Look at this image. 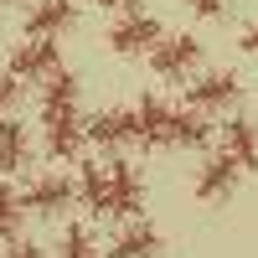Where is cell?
I'll list each match as a JSON object with an SVG mask.
<instances>
[{
    "label": "cell",
    "instance_id": "6da1fadb",
    "mask_svg": "<svg viewBox=\"0 0 258 258\" xmlns=\"http://www.w3.org/2000/svg\"><path fill=\"white\" fill-rule=\"evenodd\" d=\"M21 197H26L31 217L57 222V217H68L73 202H78V176H62V170H31L26 186H21Z\"/></svg>",
    "mask_w": 258,
    "mask_h": 258
},
{
    "label": "cell",
    "instance_id": "7a4b0ae2",
    "mask_svg": "<svg viewBox=\"0 0 258 258\" xmlns=\"http://www.w3.org/2000/svg\"><path fill=\"white\" fill-rule=\"evenodd\" d=\"M202 41L191 36V31H176V36H160L155 47H150V68H155V78H165V83H186V78H197V68H202Z\"/></svg>",
    "mask_w": 258,
    "mask_h": 258
},
{
    "label": "cell",
    "instance_id": "3957f363",
    "mask_svg": "<svg viewBox=\"0 0 258 258\" xmlns=\"http://www.w3.org/2000/svg\"><path fill=\"white\" fill-rule=\"evenodd\" d=\"M41 145L57 165H73L88 145V119L83 109H57V114H41Z\"/></svg>",
    "mask_w": 258,
    "mask_h": 258
},
{
    "label": "cell",
    "instance_id": "277c9868",
    "mask_svg": "<svg viewBox=\"0 0 258 258\" xmlns=\"http://www.w3.org/2000/svg\"><path fill=\"white\" fill-rule=\"evenodd\" d=\"M238 181H243V170H238V160L227 155V150H202V165H197V181H191V191H197V202H207V207H222V202H232L238 197Z\"/></svg>",
    "mask_w": 258,
    "mask_h": 258
},
{
    "label": "cell",
    "instance_id": "5b68a950",
    "mask_svg": "<svg viewBox=\"0 0 258 258\" xmlns=\"http://www.w3.org/2000/svg\"><path fill=\"white\" fill-rule=\"evenodd\" d=\"M165 36V26L150 11H119L114 26H109V52L119 57H150V47Z\"/></svg>",
    "mask_w": 258,
    "mask_h": 258
},
{
    "label": "cell",
    "instance_id": "8992f818",
    "mask_svg": "<svg viewBox=\"0 0 258 258\" xmlns=\"http://www.w3.org/2000/svg\"><path fill=\"white\" fill-rule=\"evenodd\" d=\"M145 212V176L124 155L109 160V207H103V222H129Z\"/></svg>",
    "mask_w": 258,
    "mask_h": 258
},
{
    "label": "cell",
    "instance_id": "52a82bcc",
    "mask_svg": "<svg viewBox=\"0 0 258 258\" xmlns=\"http://www.w3.org/2000/svg\"><path fill=\"white\" fill-rule=\"evenodd\" d=\"M88 145L103 155H124L129 145H140V114L135 109H98L88 114Z\"/></svg>",
    "mask_w": 258,
    "mask_h": 258
},
{
    "label": "cell",
    "instance_id": "ba28073f",
    "mask_svg": "<svg viewBox=\"0 0 258 258\" xmlns=\"http://www.w3.org/2000/svg\"><path fill=\"white\" fill-rule=\"evenodd\" d=\"M238 98H243V83H238V73H227V68L197 73L191 88H186V103L202 109V114H227V109H238Z\"/></svg>",
    "mask_w": 258,
    "mask_h": 258
},
{
    "label": "cell",
    "instance_id": "9c48e42d",
    "mask_svg": "<svg viewBox=\"0 0 258 258\" xmlns=\"http://www.w3.org/2000/svg\"><path fill=\"white\" fill-rule=\"evenodd\" d=\"M6 68H11L21 83H31V88H36L41 78H52V73L62 68V52H57L52 36H21V47H11V62H6Z\"/></svg>",
    "mask_w": 258,
    "mask_h": 258
},
{
    "label": "cell",
    "instance_id": "30bf717a",
    "mask_svg": "<svg viewBox=\"0 0 258 258\" xmlns=\"http://www.w3.org/2000/svg\"><path fill=\"white\" fill-rule=\"evenodd\" d=\"M135 114H140V145L145 150H176V103H165L160 93H145L135 103Z\"/></svg>",
    "mask_w": 258,
    "mask_h": 258
},
{
    "label": "cell",
    "instance_id": "8fae6325",
    "mask_svg": "<svg viewBox=\"0 0 258 258\" xmlns=\"http://www.w3.org/2000/svg\"><path fill=\"white\" fill-rule=\"evenodd\" d=\"M160 253H165V238H160V227H150L145 217L119 222L109 248H103V258H160Z\"/></svg>",
    "mask_w": 258,
    "mask_h": 258
},
{
    "label": "cell",
    "instance_id": "7c38bea8",
    "mask_svg": "<svg viewBox=\"0 0 258 258\" xmlns=\"http://www.w3.org/2000/svg\"><path fill=\"white\" fill-rule=\"evenodd\" d=\"M31 160H36V135L21 119H0V176H31Z\"/></svg>",
    "mask_w": 258,
    "mask_h": 258
},
{
    "label": "cell",
    "instance_id": "4fadbf2b",
    "mask_svg": "<svg viewBox=\"0 0 258 258\" xmlns=\"http://www.w3.org/2000/svg\"><path fill=\"white\" fill-rule=\"evenodd\" d=\"M78 26V6H73V0H36V6H26V26H21V31H26V36H68Z\"/></svg>",
    "mask_w": 258,
    "mask_h": 258
},
{
    "label": "cell",
    "instance_id": "5bb4252c",
    "mask_svg": "<svg viewBox=\"0 0 258 258\" xmlns=\"http://www.w3.org/2000/svg\"><path fill=\"white\" fill-rule=\"evenodd\" d=\"M217 140H222V150L232 160H238V170H258V124L253 119H243V114H227V124L217 129Z\"/></svg>",
    "mask_w": 258,
    "mask_h": 258
},
{
    "label": "cell",
    "instance_id": "9a60e30c",
    "mask_svg": "<svg viewBox=\"0 0 258 258\" xmlns=\"http://www.w3.org/2000/svg\"><path fill=\"white\" fill-rule=\"evenodd\" d=\"M78 202L88 207V217L103 222V207H109V165H98V160L78 165Z\"/></svg>",
    "mask_w": 258,
    "mask_h": 258
},
{
    "label": "cell",
    "instance_id": "2e32d148",
    "mask_svg": "<svg viewBox=\"0 0 258 258\" xmlns=\"http://www.w3.org/2000/svg\"><path fill=\"white\" fill-rule=\"evenodd\" d=\"M26 217H31V212H26V197H21V191H16V186H11L6 176H0V248L21 238Z\"/></svg>",
    "mask_w": 258,
    "mask_h": 258
},
{
    "label": "cell",
    "instance_id": "e0dca14e",
    "mask_svg": "<svg viewBox=\"0 0 258 258\" xmlns=\"http://www.w3.org/2000/svg\"><path fill=\"white\" fill-rule=\"evenodd\" d=\"M212 135H217V129H212V114L191 109V103L176 114V150H207Z\"/></svg>",
    "mask_w": 258,
    "mask_h": 258
},
{
    "label": "cell",
    "instance_id": "ac0fdd59",
    "mask_svg": "<svg viewBox=\"0 0 258 258\" xmlns=\"http://www.w3.org/2000/svg\"><path fill=\"white\" fill-rule=\"evenodd\" d=\"M57 258H103V248L88 232V222H68L57 232Z\"/></svg>",
    "mask_w": 258,
    "mask_h": 258
},
{
    "label": "cell",
    "instance_id": "d6986e66",
    "mask_svg": "<svg viewBox=\"0 0 258 258\" xmlns=\"http://www.w3.org/2000/svg\"><path fill=\"white\" fill-rule=\"evenodd\" d=\"M181 6L197 16V21H222L227 16V0H181Z\"/></svg>",
    "mask_w": 258,
    "mask_h": 258
},
{
    "label": "cell",
    "instance_id": "ffe728a7",
    "mask_svg": "<svg viewBox=\"0 0 258 258\" xmlns=\"http://www.w3.org/2000/svg\"><path fill=\"white\" fill-rule=\"evenodd\" d=\"M16 98H21V78H16V73L6 68V73H0V114H6Z\"/></svg>",
    "mask_w": 258,
    "mask_h": 258
},
{
    "label": "cell",
    "instance_id": "44dd1931",
    "mask_svg": "<svg viewBox=\"0 0 258 258\" xmlns=\"http://www.w3.org/2000/svg\"><path fill=\"white\" fill-rule=\"evenodd\" d=\"M0 258H47V253H41V243L16 238V243H6V248H0Z\"/></svg>",
    "mask_w": 258,
    "mask_h": 258
},
{
    "label": "cell",
    "instance_id": "7402d4cb",
    "mask_svg": "<svg viewBox=\"0 0 258 258\" xmlns=\"http://www.w3.org/2000/svg\"><path fill=\"white\" fill-rule=\"evenodd\" d=\"M238 47H243L248 57H258V16H253L248 26H243V36H238Z\"/></svg>",
    "mask_w": 258,
    "mask_h": 258
},
{
    "label": "cell",
    "instance_id": "603a6c76",
    "mask_svg": "<svg viewBox=\"0 0 258 258\" xmlns=\"http://www.w3.org/2000/svg\"><path fill=\"white\" fill-rule=\"evenodd\" d=\"M93 6H98V11H109V16H119V11H135L140 0H93Z\"/></svg>",
    "mask_w": 258,
    "mask_h": 258
}]
</instances>
